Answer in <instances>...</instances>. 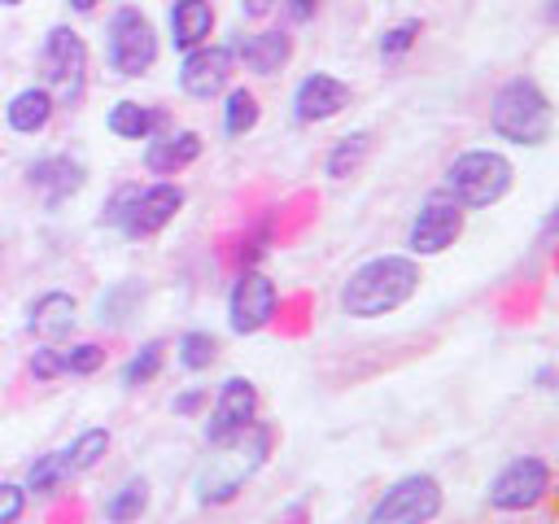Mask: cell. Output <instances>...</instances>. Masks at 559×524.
<instances>
[{"label": "cell", "instance_id": "8992f818", "mask_svg": "<svg viewBox=\"0 0 559 524\" xmlns=\"http://www.w3.org/2000/svg\"><path fill=\"white\" fill-rule=\"evenodd\" d=\"M44 79H48V96L52 105H79L83 96V79H87V44L70 31V26H52L39 52Z\"/></svg>", "mask_w": 559, "mask_h": 524}, {"label": "cell", "instance_id": "83f0119b", "mask_svg": "<svg viewBox=\"0 0 559 524\" xmlns=\"http://www.w3.org/2000/svg\"><path fill=\"white\" fill-rule=\"evenodd\" d=\"M253 122H258V100H253V92L236 87V92L227 96L223 127H227V135H245V131H253Z\"/></svg>", "mask_w": 559, "mask_h": 524}, {"label": "cell", "instance_id": "4fadbf2b", "mask_svg": "<svg viewBox=\"0 0 559 524\" xmlns=\"http://www.w3.org/2000/svg\"><path fill=\"white\" fill-rule=\"evenodd\" d=\"M459 231H463V205L437 196V201H428V205L415 214L406 245H411V253H441L445 245L459 240Z\"/></svg>", "mask_w": 559, "mask_h": 524}, {"label": "cell", "instance_id": "7402d4cb", "mask_svg": "<svg viewBox=\"0 0 559 524\" xmlns=\"http://www.w3.org/2000/svg\"><path fill=\"white\" fill-rule=\"evenodd\" d=\"M70 476H74V472H70L66 450H52V454H44L39 463H31L26 489H31V493H57V489H61V480H70Z\"/></svg>", "mask_w": 559, "mask_h": 524}, {"label": "cell", "instance_id": "30bf717a", "mask_svg": "<svg viewBox=\"0 0 559 524\" xmlns=\"http://www.w3.org/2000/svg\"><path fill=\"white\" fill-rule=\"evenodd\" d=\"M271 314H275V279H266L262 271H240V279L231 284V297H227L231 332L249 336V332L266 327Z\"/></svg>", "mask_w": 559, "mask_h": 524}, {"label": "cell", "instance_id": "1f68e13d", "mask_svg": "<svg viewBox=\"0 0 559 524\" xmlns=\"http://www.w3.org/2000/svg\"><path fill=\"white\" fill-rule=\"evenodd\" d=\"M57 371H61V349H48V345L35 349V358H31V376H35V380H52Z\"/></svg>", "mask_w": 559, "mask_h": 524}, {"label": "cell", "instance_id": "ba28073f", "mask_svg": "<svg viewBox=\"0 0 559 524\" xmlns=\"http://www.w3.org/2000/svg\"><path fill=\"white\" fill-rule=\"evenodd\" d=\"M157 61V35H153V22L140 13V9H118L109 17V66L127 79L135 74H148Z\"/></svg>", "mask_w": 559, "mask_h": 524}, {"label": "cell", "instance_id": "ffe728a7", "mask_svg": "<svg viewBox=\"0 0 559 524\" xmlns=\"http://www.w3.org/2000/svg\"><path fill=\"white\" fill-rule=\"evenodd\" d=\"M52 96H48V87H26V92H17L13 100H9V127L13 131H39V127H48V118H52Z\"/></svg>", "mask_w": 559, "mask_h": 524}, {"label": "cell", "instance_id": "52a82bcc", "mask_svg": "<svg viewBox=\"0 0 559 524\" xmlns=\"http://www.w3.org/2000/svg\"><path fill=\"white\" fill-rule=\"evenodd\" d=\"M441 511V485L428 472L402 476L397 485H389L380 493V502L371 507L367 524H428Z\"/></svg>", "mask_w": 559, "mask_h": 524}, {"label": "cell", "instance_id": "f546056e", "mask_svg": "<svg viewBox=\"0 0 559 524\" xmlns=\"http://www.w3.org/2000/svg\"><path fill=\"white\" fill-rule=\"evenodd\" d=\"M26 511V489L22 485H9L0 480V524H17Z\"/></svg>", "mask_w": 559, "mask_h": 524}, {"label": "cell", "instance_id": "603a6c76", "mask_svg": "<svg viewBox=\"0 0 559 524\" xmlns=\"http://www.w3.org/2000/svg\"><path fill=\"white\" fill-rule=\"evenodd\" d=\"M367 148H371V135H367V131H354V135H345V140H341V144L328 153V175H332V179H345V175H354V170L362 166Z\"/></svg>", "mask_w": 559, "mask_h": 524}, {"label": "cell", "instance_id": "7c38bea8", "mask_svg": "<svg viewBox=\"0 0 559 524\" xmlns=\"http://www.w3.org/2000/svg\"><path fill=\"white\" fill-rule=\"evenodd\" d=\"M253 415H258V389H253L249 380L231 376V380L218 389V402H214V419L205 424V437H210V445H218V441H227V437L245 432V428L253 424Z\"/></svg>", "mask_w": 559, "mask_h": 524}, {"label": "cell", "instance_id": "d590c367", "mask_svg": "<svg viewBox=\"0 0 559 524\" xmlns=\"http://www.w3.org/2000/svg\"><path fill=\"white\" fill-rule=\"evenodd\" d=\"M70 4H74L79 13H92V9H96V0H70Z\"/></svg>", "mask_w": 559, "mask_h": 524}, {"label": "cell", "instance_id": "8fae6325", "mask_svg": "<svg viewBox=\"0 0 559 524\" xmlns=\"http://www.w3.org/2000/svg\"><path fill=\"white\" fill-rule=\"evenodd\" d=\"M231 70H236L231 48H210V44H201V48H188V57H183V66H179V87H183L188 96H197V100H210V96H218V92L227 87Z\"/></svg>", "mask_w": 559, "mask_h": 524}, {"label": "cell", "instance_id": "7a4b0ae2", "mask_svg": "<svg viewBox=\"0 0 559 524\" xmlns=\"http://www.w3.org/2000/svg\"><path fill=\"white\" fill-rule=\"evenodd\" d=\"M266 450H271V428L258 419L245 432L218 441L214 454L205 458L201 476H197V498L201 502H231L245 489V480L266 463Z\"/></svg>", "mask_w": 559, "mask_h": 524}, {"label": "cell", "instance_id": "44dd1931", "mask_svg": "<svg viewBox=\"0 0 559 524\" xmlns=\"http://www.w3.org/2000/svg\"><path fill=\"white\" fill-rule=\"evenodd\" d=\"M157 122H162V114H153L148 105H135V100H118L109 109V131L122 140H148Z\"/></svg>", "mask_w": 559, "mask_h": 524}, {"label": "cell", "instance_id": "9a60e30c", "mask_svg": "<svg viewBox=\"0 0 559 524\" xmlns=\"http://www.w3.org/2000/svg\"><path fill=\"white\" fill-rule=\"evenodd\" d=\"M288 52H293V44L284 31H258V35H240L231 44V57H240L253 74H275L288 61Z\"/></svg>", "mask_w": 559, "mask_h": 524}, {"label": "cell", "instance_id": "4316f807", "mask_svg": "<svg viewBox=\"0 0 559 524\" xmlns=\"http://www.w3.org/2000/svg\"><path fill=\"white\" fill-rule=\"evenodd\" d=\"M162 358H166V345L162 341H148V345H140V354L127 362V371H122V384L127 389H135V384H148L157 371H162Z\"/></svg>", "mask_w": 559, "mask_h": 524}, {"label": "cell", "instance_id": "e575fe53", "mask_svg": "<svg viewBox=\"0 0 559 524\" xmlns=\"http://www.w3.org/2000/svg\"><path fill=\"white\" fill-rule=\"evenodd\" d=\"M240 4H245V13H249V17H262V13H271V4H275V0H240Z\"/></svg>", "mask_w": 559, "mask_h": 524}, {"label": "cell", "instance_id": "484cf974", "mask_svg": "<svg viewBox=\"0 0 559 524\" xmlns=\"http://www.w3.org/2000/svg\"><path fill=\"white\" fill-rule=\"evenodd\" d=\"M214 358H218V341L210 332H183L179 336V362L188 371H205Z\"/></svg>", "mask_w": 559, "mask_h": 524}, {"label": "cell", "instance_id": "f1b7e54d", "mask_svg": "<svg viewBox=\"0 0 559 524\" xmlns=\"http://www.w3.org/2000/svg\"><path fill=\"white\" fill-rule=\"evenodd\" d=\"M100 362H105V349H100V345H92V341H83V345H74V349H61V371L92 376Z\"/></svg>", "mask_w": 559, "mask_h": 524}, {"label": "cell", "instance_id": "2e32d148", "mask_svg": "<svg viewBox=\"0 0 559 524\" xmlns=\"http://www.w3.org/2000/svg\"><path fill=\"white\" fill-rule=\"evenodd\" d=\"M201 157V135L197 131H175L166 140H153L144 148V166L153 175H179L183 166H192Z\"/></svg>", "mask_w": 559, "mask_h": 524}, {"label": "cell", "instance_id": "6da1fadb", "mask_svg": "<svg viewBox=\"0 0 559 524\" xmlns=\"http://www.w3.org/2000/svg\"><path fill=\"white\" fill-rule=\"evenodd\" d=\"M419 266L402 253H384V258H371L362 262L349 279H345V293H341V306L354 314V319H380V314H393L397 306H406L419 288Z\"/></svg>", "mask_w": 559, "mask_h": 524}, {"label": "cell", "instance_id": "4dcf8cb0", "mask_svg": "<svg viewBox=\"0 0 559 524\" xmlns=\"http://www.w3.org/2000/svg\"><path fill=\"white\" fill-rule=\"evenodd\" d=\"M415 35H419V22H397L393 31H384L380 52H384V57H397V52H406V48L415 44Z\"/></svg>", "mask_w": 559, "mask_h": 524}, {"label": "cell", "instance_id": "ac0fdd59", "mask_svg": "<svg viewBox=\"0 0 559 524\" xmlns=\"http://www.w3.org/2000/svg\"><path fill=\"white\" fill-rule=\"evenodd\" d=\"M31 183L48 196V205H57L61 196L83 188V166L74 157H44V162L31 166Z\"/></svg>", "mask_w": 559, "mask_h": 524}, {"label": "cell", "instance_id": "277c9868", "mask_svg": "<svg viewBox=\"0 0 559 524\" xmlns=\"http://www.w3.org/2000/svg\"><path fill=\"white\" fill-rule=\"evenodd\" d=\"M511 162L493 148H472V153H459L450 166H445V192L454 205H467V210H480V205H493L507 196L511 188Z\"/></svg>", "mask_w": 559, "mask_h": 524}, {"label": "cell", "instance_id": "5b68a950", "mask_svg": "<svg viewBox=\"0 0 559 524\" xmlns=\"http://www.w3.org/2000/svg\"><path fill=\"white\" fill-rule=\"evenodd\" d=\"M183 205V192L175 183H153V188H122L114 196V205L105 210L109 223H118L131 240H144V236H157Z\"/></svg>", "mask_w": 559, "mask_h": 524}, {"label": "cell", "instance_id": "5bb4252c", "mask_svg": "<svg viewBox=\"0 0 559 524\" xmlns=\"http://www.w3.org/2000/svg\"><path fill=\"white\" fill-rule=\"evenodd\" d=\"M345 105H349V87L341 79H332V74H306L297 96H293V114L301 122H323V118L341 114Z\"/></svg>", "mask_w": 559, "mask_h": 524}, {"label": "cell", "instance_id": "e0dca14e", "mask_svg": "<svg viewBox=\"0 0 559 524\" xmlns=\"http://www.w3.org/2000/svg\"><path fill=\"white\" fill-rule=\"evenodd\" d=\"M210 26H214V9L210 0H175L170 4V39L175 48H201L210 39Z\"/></svg>", "mask_w": 559, "mask_h": 524}, {"label": "cell", "instance_id": "3957f363", "mask_svg": "<svg viewBox=\"0 0 559 524\" xmlns=\"http://www.w3.org/2000/svg\"><path fill=\"white\" fill-rule=\"evenodd\" d=\"M550 100L533 79H511L498 87L493 105H489V127L493 135L511 140V144H542L550 135Z\"/></svg>", "mask_w": 559, "mask_h": 524}, {"label": "cell", "instance_id": "9c48e42d", "mask_svg": "<svg viewBox=\"0 0 559 524\" xmlns=\"http://www.w3.org/2000/svg\"><path fill=\"white\" fill-rule=\"evenodd\" d=\"M546 493H550V467H546L542 458H533V454L507 463V467L493 476V485H489V502H493L498 511H528V507H537Z\"/></svg>", "mask_w": 559, "mask_h": 524}, {"label": "cell", "instance_id": "836d02e7", "mask_svg": "<svg viewBox=\"0 0 559 524\" xmlns=\"http://www.w3.org/2000/svg\"><path fill=\"white\" fill-rule=\"evenodd\" d=\"M314 9H319V0H288L293 22H310V17H314Z\"/></svg>", "mask_w": 559, "mask_h": 524}, {"label": "cell", "instance_id": "d6a6232c", "mask_svg": "<svg viewBox=\"0 0 559 524\" xmlns=\"http://www.w3.org/2000/svg\"><path fill=\"white\" fill-rule=\"evenodd\" d=\"M201 402H205V389H188L183 397H175V415H192Z\"/></svg>", "mask_w": 559, "mask_h": 524}, {"label": "cell", "instance_id": "8d00e7d4", "mask_svg": "<svg viewBox=\"0 0 559 524\" xmlns=\"http://www.w3.org/2000/svg\"><path fill=\"white\" fill-rule=\"evenodd\" d=\"M0 4H22V0H0Z\"/></svg>", "mask_w": 559, "mask_h": 524}, {"label": "cell", "instance_id": "cb8c5ba5", "mask_svg": "<svg viewBox=\"0 0 559 524\" xmlns=\"http://www.w3.org/2000/svg\"><path fill=\"white\" fill-rule=\"evenodd\" d=\"M148 507V480L140 476V480H127L114 498H109V507H105V515L114 520V524H131V520H140V511Z\"/></svg>", "mask_w": 559, "mask_h": 524}, {"label": "cell", "instance_id": "d6986e66", "mask_svg": "<svg viewBox=\"0 0 559 524\" xmlns=\"http://www.w3.org/2000/svg\"><path fill=\"white\" fill-rule=\"evenodd\" d=\"M74 327V297L70 293H44L31 306V332L44 341H61Z\"/></svg>", "mask_w": 559, "mask_h": 524}, {"label": "cell", "instance_id": "d4e9b609", "mask_svg": "<svg viewBox=\"0 0 559 524\" xmlns=\"http://www.w3.org/2000/svg\"><path fill=\"white\" fill-rule=\"evenodd\" d=\"M105 450H109V432H105V428H87V432H79L74 445L66 450L70 472H87V467H96Z\"/></svg>", "mask_w": 559, "mask_h": 524}]
</instances>
